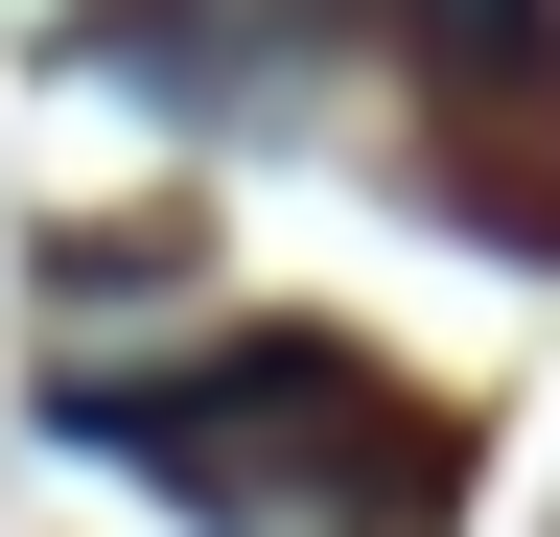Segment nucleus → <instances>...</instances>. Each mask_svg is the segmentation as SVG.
<instances>
[{"label": "nucleus", "instance_id": "nucleus-1", "mask_svg": "<svg viewBox=\"0 0 560 537\" xmlns=\"http://www.w3.org/2000/svg\"><path fill=\"white\" fill-rule=\"evenodd\" d=\"M70 421H94L117 467H164L187 514H234V537H327L374 374L350 351H234V374H117V397H70Z\"/></svg>", "mask_w": 560, "mask_h": 537}, {"label": "nucleus", "instance_id": "nucleus-2", "mask_svg": "<svg viewBox=\"0 0 560 537\" xmlns=\"http://www.w3.org/2000/svg\"><path fill=\"white\" fill-rule=\"evenodd\" d=\"M280 47H304L280 0H140L117 71H140V94H187V117H234V141H280V117H327V71H280Z\"/></svg>", "mask_w": 560, "mask_h": 537}, {"label": "nucleus", "instance_id": "nucleus-3", "mask_svg": "<svg viewBox=\"0 0 560 537\" xmlns=\"http://www.w3.org/2000/svg\"><path fill=\"white\" fill-rule=\"evenodd\" d=\"M420 24H444L467 71H514V47H537V0H420Z\"/></svg>", "mask_w": 560, "mask_h": 537}, {"label": "nucleus", "instance_id": "nucleus-4", "mask_svg": "<svg viewBox=\"0 0 560 537\" xmlns=\"http://www.w3.org/2000/svg\"><path fill=\"white\" fill-rule=\"evenodd\" d=\"M24 24H47V0H0V47H24Z\"/></svg>", "mask_w": 560, "mask_h": 537}]
</instances>
